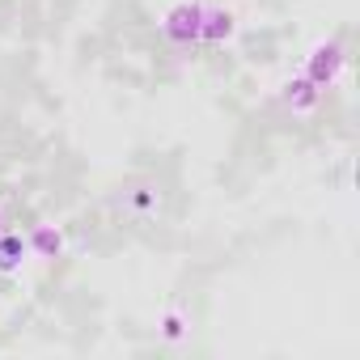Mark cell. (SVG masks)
<instances>
[{"label": "cell", "mask_w": 360, "mask_h": 360, "mask_svg": "<svg viewBox=\"0 0 360 360\" xmlns=\"http://www.w3.org/2000/svg\"><path fill=\"white\" fill-rule=\"evenodd\" d=\"M183 335H187V314L183 309H165L161 314V339L165 343H178Z\"/></svg>", "instance_id": "7"}, {"label": "cell", "mask_w": 360, "mask_h": 360, "mask_svg": "<svg viewBox=\"0 0 360 360\" xmlns=\"http://www.w3.org/2000/svg\"><path fill=\"white\" fill-rule=\"evenodd\" d=\"M200 13H204L200 0H178V5H169L165 18H161V39L169 47H195L200 43Z\"/></svg>", "instance_id": "1"}, {"label": "cell", "mask_w": 360, "mask_h": 360, "mask_svg": "<svg viewBox=\"0 0 360 360\" xmlns=\"http://www.w3.org/2000/svg\"><path fill=\"white\" fill-rule=\"evenodd\" d=\"M26 242H30V255L34 259H60L64 255V233L56 225H34L26 233Z\"/></svg>", "instance_id": "5"}, {"label": "cell", "mask_w": 360, "mask_h": 360, "mask_svg": "<svg viewBox=\"0 0 360 360\" xmlns=\"http://www.w3.org/2000/svg\"><path fill=\"white\" fill-rule=\"evenodd\" d=\"M238 34V13L225 5H204L200 13V43L204 47H225Z\"/></svg>", "instance_id": "3"}, {"label": "cell", "mask_w": 360, "mask_h": 360, "mask_svg": "<svg viewBox=\"0 0 360 360\" xmlns=\"http://www.w3.org/2000/svg\"><path fill=\"white\" fill-rule=\"evenodd\" d=\"M280 98H284V106L288 110H297V115H309V110H318V102H322V89L305 77V72H297V77H288L284 85H280Z\"/></svg>", "instance_id": "4"}, {"label": "cell", "mask_w": 360, "mask_h": 360, "mask_svg": "<svg viewBox=\"0 0 360 360\" xmlns=\"http://www.w3.org/2000/svg\"><path fill=\"white\" fill-rule=\"evenodd\" d=\"M131 208H136V212H153V208H157V191H153V187H136V191H131Z\"/></svg>", "instance_id": "8"}, {"label": "cell", "mask_w": 360, "mask_h": 360, "mask_svg": "<svg viewBox=\"0 0 360 360\" xmlns=\"http://www.w3.org/2000/svg\"><path fill=\"white\" fill-rule=\"evenodd\" d=\"M0 233H5V208H0Z\"/></svg>", "instance_id": "9"}, {"label": "cell", "mask_w": 360, "mask_h": 360, "mask_svg": "<svg viewBox=\"0 0 360 360\" xmlns=\"http://www.w3.org/2000/svg\"><path fill=\"white\" fill-rule=\"evenodd\" d=\"M343 68H347V51H343V43H335V39L314 43V47H309V56H305V77H309L318 89L339 85Z\"/></svg>", "instance_id": "2"}, {"label": "cell", "mask_w": 360, "mask_h": 360, "mask_svg": "<svg viewBox=\"0 0 360 360\" xmlns=\"http://www.w3.org/2000/svg\"><path fill=\"white\" fill-rule=\"evenodd\" d=\"M30 259V242L22 238V233H0V276H9V271H18L22 263Z\"/></svg>", "instance_id": "6"}]
</instances>
